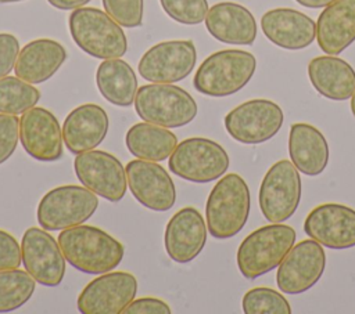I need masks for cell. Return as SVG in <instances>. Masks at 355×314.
<instances>
[{
	"label": "cell",
	"instance_id": "cell-1",
	"mask_svg": "<svg viewBox=\"0 0 355 314\" xmlns=\"http://www.w3.org/2000/svg\"><path fill=\"white\" fill-rule=\"evenodd\" d=\"M65 260L85 274H104L116 268L123 259V245L104 230L79 224L58 235Z\"/></svg>",
	"mask_w": 355,
	"mask_h": 314
},
{
	"label": "cell",
	"instance_id": "cell-2",
	"mask_svg": "<svg viewBox=\"0 0 355 314\" xmlns=\"http://www.w3.org/2000/svg\"><path fill=\"white\" fill-rule=\"evenodd\" d=\"M250 190L237 173L223 176L211 190L205 219L209 234L216 239H229L239 234L250 214Z\"/></svg>",
	"mask_w": 355,
	"mask_h": 314
},
{
	"label": "cell",
	"instance_id": "cell-3",
	"mask_svg": "<svg viewBox=\"0 0 355 314\" xmlns=\"http://www.w3.org/2000/svg\"><path fill=\"white\" fill-rule=\"evenodd\" d=\"M68 25L76 46L94 58H121L128 51L126 35L105 11L94 7L76 8L71 12Z\"/></svg>",
	"mask_w": 355,
	"mask_h": 314
},
{
	"label": "cell",
	"instance_id": "cell-4",
	"mask_svg": "<svg viewBox=\"0 0 355 314\" xmlns=\"http://www.w3.org/2000/svg\"><path fill=\"white\" fill-rule=\"evenodd\" d=\"M257 69L255 57L244 50H220L207 57L198 66L194 89L209 97H227L241 90Z\"/></svg>",
	"mask_w": 355,
	"mask_h": 314
},
{
	"label": "cell",
	"instance_id": "cell-5",
	"mask_svg": "<svg viewBox=\"0 0 355 314\" xmlns=\"http://www.w3.org/2000/svg\"><path fill=\"white\" fill-rule=\"evenodd\" d=\"M295 242L293 227L273 223L244 238L237 249V267L243 277L255 279L276 268Z\"/></svg>",
	"mask_w": 355,
	"mask_h": 314
},
{
	"label": "cell",
	"instance_id": "cell-6",
	"mask_svg": "<svg viewBox=\"0 0 355 314\" xmlns=\"http://www.w3.org/2000/svg\"><path fill=\"white\" fill-rule=\"evenodd\" d=\"M133 104L140 119L169 129L189 124L198 111L194 98L172 83H153L139 87Z\"/></svg>",
	"mask_w": 355,
	"mask_h": 314
},
{
	"label": "cell",
	"instance_id": "cell-7",
	"mask_svg": "<svg viewBox=\"0 0 355 314\" xmlns=\"http://www.w3.org/2000/svg\"><path fill=\"white\" fill-rule=\"evenodd\" d=\"M98 195L85 185H61L43 195L36 217L42 228L60 231L83 224L98 206Z\"/></svg>",
	"mask_w": 355,
	"mask_h": 314
},
{
	"label": "cell",
	"instance_id": "cell-8",
	"mask_svg": "<svg viewBox=\"0 0 355 314\" xmlns=\"http://www.w3.org/2000/svg\"><path fill=\"white\" fill-rule=\"evenodd\" d=\"M225 148L209 138L193 137L180 141L169 156V169L180 178L193 183H211L229 167Z\"/></svg>",
	"mask_w": 355,
	"mask_h": 314
},
{
	"label": "cell",
	"instance_id": "cell-9",
	"mask_svg": "<svg viewBox=\"0 0 355 314\" xmlns=\"http://www.w3.org/2000/svg\"><path fill=\"white\" fill-rule=\"evenodd\" d=\"M259 207L270 223L290 219L301 201V178L291 160H279L270 166L259 187Z\"/></svg>",
	"mask_w": 355,
	"mask_h": 314
},
{
	"label": "cell",
	"instance_id": "cell-10",
	"mask_svg": "<svg viewBox=\"0 0 355 314\" xmlns=\"http://www.w3.org/2000/svg\"><path fill=\"white\" fill-rule=\"evenodd\" d=\"M282 108L265 98L240 104L225 116V127L241 144H262L277 134L283 124Z\"/></svg>",
	"mask_w": 355,
	"mask_h": 314
},
{
	"label": "cell",
	"instance_id": "cell-11",
	"mask_svg": "<svg viewBox=\"0 0 355 314\" xmlns=\"http://www.w3.org/2000/svg\"><path fill=\"white\" fill-rule=\"evenodd\" d=\"M197 61L191 40H168L150 47L139 61V75L151 83H175L187 77Z\"/></svg>",
	"mask_w": 355,
	"mask_h": 314
},
{
	"label": "cell",
	"instance_id": "cell-12",
	"mask_svg": "<svg viewBox=\"0 0 355 314\" xmlns=\"http://www.w3.org/2000/svg\"><path fill=\"white\" fill-rule=\"evenodd\" d=\"M73 169L78 180L98 196L110 202H119L125 196L126 170L112 154L97 149L78 154Z\"/></svg>",
	"mask_w": 355,
	"mask_h": 314
},
{
	"label": "cell",
	"instance_id": "cell-13",
	"mask_svg": "<svg viewBox=\"0 0 355 314\" xmlns=\"http://www.w3.org/2000/svg\"><path fill=\"white\" fill-rule=\"evenodd\" d=\"M326 255L319 242L304 239L288 250L276 274L277 288L287 295H298L311 289L322 277Z\"/></svg>",
	"mask_w": 355,
	"mask_h": 314
},
{
	"label": "cell",
	"instance_id": "cell-14",
	"mask_svg": "<svg viewBox=\"0 0 355 314\" xmlns=\"http://www.w3.org/2000/svg\"><path fill=\"white\" fill-rule=\"evenodd\" d=\"M137 279L125 271H108L90 281L78 296L83 314H119L135 299Z\"/></svg>",
	"mask_w": 355,
	"mask_h": 314
},
{
	"label": "cell",
	"instance_id": "cell-15",
	"mask_svg": "<svg viewBox=\"0 0 355 314\" xmlns=\"http://www.w3.org/2000/svg\"><path fill=\"white\" fill-rule=\"evenodd\" d=\"M25 270L43 286H57L64 279L65 257L58 241L37 227L28 228L21 241Z\"/></svg>",
	"mask_w": 355,
	"mask_h": 314
},
{
	"label": "cell",
	"instance_id": "cell-16",
	"mask_svg": "<svg viewBox=\"0 0 355 314\" xmlns=\"http://www.w3.org/2000/svg\"><path fill=\"white\" fill-rule=\"evenodd\" d=\"M125 170L132 195L144 207L155 212H165L175 205V184L161 165L154 160L137 158L130 160Z\"/></svg>",
	"mask_w": 355,
	"mask_h": 314
},
{
	"label": "cell",
	"instance_id": "cell-17",
	"mask_svg": "<svg viewBox=\"0 0 355 314\" xmlns=\"http://www.w3.org/2000/svg\"><path fill=\"white\" fill-rule=\"evenodd\" d=\"M305 234L330 249L355 246V210L340 203L313 207L304 223Z\"/></svg>",
	"mask_w": 355,
	"mask_h": 314
},
{
	"label": "cell",
	"instance_id": "cell-18",
	"mask_svg": "<svg viewBox=\"0 0 355 314\" xmlns=\"http://www.w3.org/2000/svg\"><path fill=\"white\" fill-rule=\"evenodd\" d=\"M19 141L28 155L40 162H54L62 155V130L57 118L42 107H33L19 119Z\"/></svg>",
	"mask_w": 355,
	"mask_h": 314
},
{
	"label": "cell",
	"instance_id": "cell-19",
	"mask_svg": "<svg viewBox=\"0 0 355 314\" xmlns=\"http://www.w3.org/2000/svg\"><path fill=\"white\" fill-rule=\"evenodd\" d=\"M207 230L197 209L186 206L178 210L165 227L164 245L168 256L180 264L194 260L205 246Z\"/></svg>",
	"mask_w": 355,
	"mask_h": 314
},
{
	"label": "cell",
	"instance_id": "cell-20",
	"mask_svg": "<svg viewBox=\"0 0 355 314\" xmlns=\"http://www.w3.org/2000/svg\"><path fill=\"white\" fill-rule=\"evenodd\" d=\"M261 28L273 44L286 50L305 48L316 37V22L293 8L266 11L261 18Z\"/></svg>",
	"mask_w": 355,
	"mask_h": 314
},
{
	"label": "cell",
	"instance_id": "cell-21",
	"mask_svg": "<svg viewBox=\"0 0 355 314\" xmlns=\"http://www.w3.org/2000/svg\"><path fill=\"white\" fill-rule=\"evenodd\" d=\"M108 115L96 104H83L72 109L62 124L64 144L69 152L78 155L94 149L105 138Z\"/></svg>",
	"mask_w": 355,
	"mask_h": 314
},
{
	"label": "cell",
	"instance_id": "cell-22",
	"mask_svg": "<svg viewBox=\"0 0 355 314\" xmlns=\"http://www.w3.org/2000/svg\"><path fill=\"white\" fill-rule=\"evenodd\" d=\"M204 21L209 35L222 43L250 46L255 41V18L241 4L233 1L216 3L208 10Z\"/></svg>",
	"mask_w": 355,
	"mask_h": 314
},
{
	"label": "cell",
	"instance_id": "cell-23",
	"mask_svg": "<svg viewBox=\"0 0 355 314\" xmlns=\"http://www.w3.org/2000/svg\"><path fill=\"white\" fill-rule=\"evenodd\" d=\"M316 40L323 53L337 55L355 41V0H336L320 12Z\"/></svg>",
	"mask_w": 355,
	"mask_h": 314
},
{
	"label": "cell",
	"instance_id": "cell-24",
	"mask_svg": "<svg viewBox=\"0 0 355 314\" xmlns=\"http://www.w3.org/2000/svg\"><path fill=\"white\" fill-rule=\"evenodd\" d=\"M67 59L64 46L51 39H36L19 51L14 71L18 77L39 84L49 80Z\"/></svg>",
	"mask_w": 355,
	"mask_h": 314
},
{
	"label": "cell",
	"instance_id": "cell-25",
	"mask_svg": "<svg viewBox=\"0 0 355 314\" xmlns=\"http://www.w3.org/2000/svg\"><path fill=\"white\" fill-rule=\"evenodd\" d=\"M288 155L293 165L306 176L320 174L329 162V145L315 126L294 123L288 134Z\"/></svg>",
	"mask_w": 355,
	"mask_h": 314
},
{
	"label": "cell",
	"instance_id": "cell-26",
	"mask_svg": "<svg viewBox=\"0 0 355 314\" xmlns=\"http://www.w3.org/2000/svg\"><path fill=\"white\" fill-rule=\"evenodd\" d=\"M308 77L313 89L323 97L344 101L355 91V71L344 59L334 55H320L308 64Z\"/></svg>",
	"mask_w": 355,
	"mask_h": 314
},
{
	"label": "cell",
	"instance_id": "cell-27",
	"mask_svg": "<svg viewBox=\"0 0 355 314\" xmlns=\"http://www.w3.org/2000/svg\"><path fill=\"white\" fill-rule=\"evenodd\" d=\"M96 83L101 95L118 107H129L137 93V77L132 66L121 59H104L96 72Z\"/></svg>",
	"mask_w": 355,
	"mask_h": 314
},
{
	"label": "cell",
	"instance_id": "cell-28",
	"mask_svg": "<svg viewBox=\"0 0 355 314\" xmlns=\"http://www.w3.org/2000/svg\"><path fill=\"white\" fill-rule=\"evenodd\" d=\"M125 144L133 156L161 162L171 156L178 145V138L164 126L141 122L126 131Z\"/></svg>",
	"mask_w": 355,
	"mask_h": 314
},
{
	"label": "cell",
	"instance_id": "cell-29",
	"mask_svg": "<svg viewBox=\"0 0 355 314\" xmlns=\"http://www.w3.org/2000/svg\"><path fill=\"white\" fill-rule=\"evenodd\" d=\"M35 278L25 270H0V313L22 307L35 292Z\"/></svg>",
	"mask_w": 355,
	"mask_h": 314
},
{
	"label": "cell",
	"instance_id": "cell-30",
	"mask_svg": "<svg viewBox=\"0 0 355 314\" xmlns=\"http://www.w3.org/2000/svg\"><path fill=\"white\" fill-rule=\"evenodd\" d=\"M40 98V91L18 76L0 79V112L21 115L33 108Z\"/></svg>",
	"mask_w": 355,
	"mask_h": 314
},
{
	"label": "cell",
	"instance_id": "cell-31",
	"mask_svg": "<svg viewBox=\"0 0 355 314\" xmlns=\"http://www.w3.org/2000/svg\"><path fill=\"white\" fill-rule=\"evenodd\" d=\"M243 311L245 314H290L288 300L272 288H252L243 296Z\"/></svg>",
	"mask_w": 355,
	"mask_h": 314
},
{
	"label": "cell",
	"instance_id": "cell-32",
	"mask_svg": "<svg viewBox=\"0 0 355 314\" xmlns=\"http://www.w3.org/2000/svg\"><path fill=\"white\" fill-rule=\"evenodd\" d=\"M162 10L168 17L179 24H201L209 10L207 0H159Z\"/></svg>",
	"mask_w": 355,
	"mask_h": 314
},
{
	"label": "cell",
	"instance_id": "cell-33",
	"mask_svg": "<svg viewBox=\"0 0 355 314\" xmlns=\"http://www.w3.org/2000/svg\"><path fill=\"white\" fill-rule=\"evenodd\" d=\"M103 6L121 26L137 28L143 22V0H103Z\"/></svg>",
	"mask_w": 355,
	"mask_h": 314
},
{
	"label": "cell",
	"instance_id": "cell-34",
	"mask_svg": "<svg viewBox=\"0 0 355 314\" xmlns=\"http://www.w3.org/2000/svg\"><path fill=\"white\" fill-rule=\"evenodd\" d=\"M19 141V119L17 115L0 113V165L15 151Z\"/></svg>",
	"mask_w": 355,
	"mask_h": 314
},
{
	"label": "cell",
	"instance_id": "cell-35",
	"mask_svg": "<svg viewBox=\"0 0 355 314\" xmlns=\"http://www.w3.org/2000/svg\"><path fill=\"white\" fill-rule=\"evenodd\" d=\"M22 263V250L17 239L0 230V270L18 268Z\"/></svg>",
	"mask_w": 355,
	"mask_h": 314
},
{
	"label": "cell",
	"instance_id": "cell-36",
	"mask_svg": "<svg viewBox=\"0 0 355 314\" xmlns=\"http://www.w3.org/2000/svg\"><path fill=\"white\" fill-rule=\"evenodd\" d=\"M19 54V41L11 33H0V79L15 66Z\"/></svg>",
	"mask_w": 355,
	"mask_h": 314
},
{
	"label": "cell",
	"instance_id": "cell-37",
	"mask_svg": "<svg viewBox=\"0 0 355 314\" xmlns=\"http://www.w3.org/2000/svg\"><path fill=\"white\" fill-rule=\"evenodd\" d=\"M123 314H171V307L157 297L133 299L123 310Z\"/></svg>",
	"mask_w": 355,
	"mask_h": 314
},
{
	"label": "cell",
	"instance_id": "cell-38",
	"mask_svg": "<svg viewBox=\"0 0 355 314\" xmlns=\"http://www.w3.org/2000/svg\"><path fill=\"white\" fill-rule=\"evenodd\" d=\"M47 1L58 10H76L87 4L90 0H47Z\"/></svg>",
	"mask_w": 355,
	"mask_h": 314
},
{
	"label": "cell",
	"instance_id": "cell-39",
	"mask_svg": "<svg viewBox=\"0 0 355 314\" xmlns=\"http://www.w3.org/2000/svg\"><path fill=\"white\" fill-rule=\"evenodd\" d=\"M297 3H300L304 7H309V8H322V7H327L329 4H331L336 0H295Z\"/></svg>",
	"mask_w": 355,
	"mask_h": 314
},
{
	"label": "cell",
	"instance_id": "cell-40",
	"mask_svg": "<svg viewBox=\"0 0 355 314\" xmlns=\"http://www.w3.org/2000/svg\"><path fill=\"white\" fill-rule=\"evenodd\" d=\"M351 112L355 116V91H354V94L351 97Z\"/></svg>",
	"mask_w": 355,
	"mask_h": 314
},
{
	"label": "cell",
	"instance_id": "cell-41",
	"mask_svg": "<svg viewBox=\"0 0 355 314\" xmlns=\"http://www.w3.org/2000/svg\"><path fill=\"white\" fill-rule=\"evenodd\" d=\"M15 1H22V0H0V3H15Z\"/></svg>",
	"mask_w": 355,
	"mask_h": 314
}]
</instances>
